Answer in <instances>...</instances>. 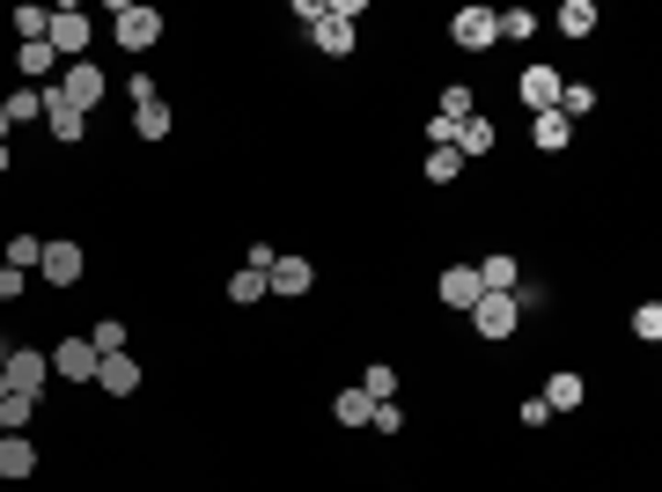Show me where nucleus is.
<instances>
[{"instance_id":"nucleus-32","label":"nucleus","mask_w":662,"mask_h":492,"mask_svg":"<svg viewBox=\"0 0 662 492\" xmlns=\"http://www.w3.org/2000/svg\"><path fill=\"white\" fill-rule=\"evenodd\" d=\"M545 22L530 15V8H500V38H538Z\"/></svg>"},{"instance_id":"nucleus-1","label":"nucleus","mask_w":662,"mask_h":492,"mask_svg":"<svg viewBox=\"0 0 662 492\" xmlns=\"http://www.w3.org/2000/svg\"><path fill=\"white\" fill-rule=\"evenodd\" d=\"M44 88H52V96H60V103H74V111H82V118H89V111H96V103L111 96V74H104V66H96V60H74V66H66V74H60V82H44Z\"/></svg>"},{"instance_id":"nucleus-16","label":"nucleus","mask_w":662,"mask_h":492,"mask_svg":"<svg viewBox=\"0 0 662 492\" xmlns=\"http://www.w3.org/2000/svg\"><path fill=\"white\" fill-rule=\"evenodd\" d=\"M478 287H486V294H516L523 265H516V258H478Z\"/></svg>"},{"instance_id":"nucleus-15","label":"nucleus","mask_w":662,"mask_h":492,"mask_svg":"<svg viewBox=\"0 0 662 492\" xmlns=\"http://www.w3.org/2000/svg\"><path fill=\"white\" fill-rule=\"evenodd\" d=\"M456 155H472V163H478V155H494V118H486V111H472V118L456 125Z\"/></svg>"},{"instance_id":"nucleus-2","label":"nucleus","mask_w":662,"mask_h":492,"mask_svg":"<svg viewBox=\"0 0 662 492\" xmlns=\"http://www.w3.org/2000/svg\"><path fill=\"white\" fill-rule=\"evenodd\" d=\"M111 38H118L125 52H147V44H163V15L141 8V0H118V8H111Z\"/></svg>"},{"instance_id":"nucleus-40","label":"nucleus","mask_w":662,"mask_h":492,"mask_svg":"<svg viewBox=\"0 0 662 492\" xmlns=\"http://www.w3.org/2000/svg\"><path fill=\"white\" fill-rule=\"evenodd\" d=\"M0 397H8V375H0Z\"/></svg>"},{"instance_id":"nucleus-30","label":"nucleus","mask_w":662,"mask_h":492,"mask_svg":"<svg viewBox=\"0 0 662 492\" xmlns=\"http://www.w3.org/2000/svg\"><path fill=\"white\" fill-rule=\"evenodd\" d=\"M30 118H44V88H15L8 96V125H30Z\"/></svg>"},{"instance_id":"nucleus-20","label":"nucleus","mask_w":662,"mask_h":492,"mask_svg":"<svg viewBox=\"0 0 662 492\" xmlns=\"http://www.w3.org/2000/svg\"><path fill=\"white\" fill-rule=\"evenodd\" d=\"M169 125H177L169 103H141V111H133V133H141V140H169Z\"/></svg>"},{"instance_id":"nucleus-11","label":"nucleus","mask_w":662,"mask_h":492,"mask_svg":"<svg viewBox=\"0 0 662 492\" xmlns=\"http://www.w3.org/2000/svg\"><path fill=\"white\" fill-rule=\"evenodd\" d=\"M266 280H272V294L302 302V294L317 287V265H310V258H272V272H266Z\"/></svg>"},{"instance_id":"nucleus-33","label":"nucleus","mask_w":662,"mask_h":492,"mask_svg":"<svg viewBox=\"0 0 662 492\" xmlns=\"http://www.w3.org/2000/svg\"><path fill=\"white\" fill-rule=\"evenodd\" d=\"M633 338H641V346H655V338H662V302H641V308H633Z\"/></svg>"},{"instance_id":"nucleus-17","label":"nucleus","mask_w":662,"mask_h":492,"mask_svg":"<svg viewBox=\"0 0 662 492\" xmlns=\"http://www.w3.org/2000/svg\"><path fill=\"white\" fill-rule=\"evenodd\" d=\"M331 419H339V427H369V419H375V397L361 390V383H353V390L331 397Z\"/></svg>"},{"instance_id":"nucleus-12","label":"nucleus","mask_w":662,"mask_h":492,"mask_svg":"<svg viewBox=\"0 0 662 492\" xmlns=\"http://www.w3.org/2000/svg\"><path fill=\"white\" fill-rule=\"evenodd\" d=\"M44 125H52V140L60 147H74V140H89V118L74 111V103H60L52 88H44Z\"/></svg>"},{"instance_id":"nucleus-26","label":"nucleus","mask_w":662,"mask_h":492,"mask_svg":"<svg viewBox=\"0 0 662 492\" xmlns=\"http://www.w3.org/2000/svg\"><path fill=\"white\" fill-rule=\"evenodd\" d=\"M589 111H597V88H589V82H567V88H559V118H567V125L589 118Z\"/></svg>"},{"instance_id":"nucleus-36","label":"nucleus","mask_w":662,"mask_h":492,"mask_svg":"<svg viewBox=\"0 0 662 492\" xmlns=\"http://www.w3.org/2000/svg\"><path fill=\"white\" fill-rule=\"evenodd\" d=\"M22 280H30V272H15V265H0V302H15V294H22Z\"/></svg>"},{"instance_id":"nucleus-10","label":"nucleus","mask_w":662,"mask_h":492,"mask_svg":"<svg viewBox=\"0 0 662 492\" xmlns=\"http://www.w3.org/2000/svg\"><path fill=\"white\" fill-rule=\"evenodd\" d=\"M52 375H60V383H96V346H89V338H60Z\"/></svg>"},{"instance_id":"nucleus-39","label":"nucleus","mask_w":662,"mask_h":492,"mask_svg":"<svg viewBox=\"0 0 662 492\" xmlns=\"http://www.w3.org/2000/svg\"><path fill=\"white\" fill-rule=\"evenodd\" d=\"M0 368H8V346H0Z\"/></svg>"},{"instance_id":"nucleus-14","label":"nucleus","mask_w":662,"mask_h":492,"mask_svg":"<svg viewBox=\"0 0 662 492\" xmlns=\"http://www.w3.org/2000/svg\"><path fill=\"white\" fill-rule=\"evenodd\" d=\"M0 478H38V441L30 433H0Z\"/></svg>"},{"instance_id":"nucleus-23","label":"nucleus","mask_w":662,"mask_h":492,"mask_svg":"<svg viewBox=\"0 0 662 492\" xmlns=\"http://www.w3.org/2000/svg\"><path fill=\"white\" fill-rule=\"evenodd\" d=\"M552 30H567V38H589V30H597V0H567V8L552 15Z\"/></svg>"},{"instance_id":"nucleus-6","label":"nucleus","mask_w":662,"mask_h":492,"mask_svg":"<svg viewBox=\"0 0 662 492\" xmlns=\"http://www.w3.org/2000/svg\"><path fill=\"white\" fill-rule=\"evenodd\" d=\"M8 390H22V397H44V383H52V353H38V346H8Z\"/></svg>"},{"instance_id":"nucleus-3","label":"nucleus","mask_w":662,"mask_h":492,"mask_svg":"<svg viewBox=\"0 0 662 492\" xmlns=\"http://www.w3.org/2000/svg\"><path fill=\"white\" fill-rule=\"evenodd\" d=\"M89 38H96V22H89V8H52V30H44V44L60 52L66 66L89 60Z\"/></svg>"},{"instance_id":"nucleus-31","label":"nucleus","mask_w":662,"mask_h":492,"mask_svg":"<svg viewBox=\"0 0 662 492\" xmlns=\"http://www.w3.org/2000/svg\"><path fill=\"white\" fill-rule=\"evenodd\" d=\"M435 118L464 125V118H472V88H464V82H449V88H442V111H435Z\"/></svg>"},{"instance_id":"nucleus-34","label":"nucleus","mask_w":662,"mask_h":492,"mask_svg":"<svg viewBox=\"0 0 662 492\" xmlns=\"http://www.w3.org/2000/svg\"><path fill=\"white\" fill-rule=\"evenodd\" d=\"M125 96H133V111H141V103H163V82H155V74H133Z\"/></svg>"},{"instance_id":"nucleus-13","label":"nucleus","mask_w":662,"mask_h":492,"mask_svg":"<svg viewBox=\"0 0 662 492\" xmlns=\"http://www.w3.org/2000/svg\"><path fill=\"white\" fill-rule=\"evenodd\" d=\"M96 390L133 397V390H141V360H133V353H111V360H96Z\"/></svg>"},{"instance_id":"nucleus-8","label":"nucleus","mask_w":662,"mask_h":492,"mask_svg":"<svg viewBox=\"0 0 662 492\" xmlns=\"http://www.w3.org/2000/svg\"><path fill=\"white\" fill-rule=\"evenodd\" d=\"M435 294H442V308H456V316H472V302L486 294V287H478V265H449V272L435 280Z\"/></svg>"},{"instance_id":"nucleus-7","label":"nucleus","mask_w":662,"mask_h":492,"mask_svg":"<svg viewBox=\"0 0 662 492\" xmlns=\"http://www.w3.org/2000/svg\"><path fill=\"white\" fill-rule=\"evenodd\" d=\"M449 38L464 44V52H486V44H500V8H456V22H449Z\"/></svg>"},{"instance_id":"nucleus-19","label":"nucleus","mask_w":662,"mask_h":492,"mask_svg":"<svg viewBox=\"0 0 662 492\" xmlns=\"http://www.w3.org/2000/svg\"><path fill=\"white\" fill-rule=\"evenodd\" d=\"M581 397H589V390H581L575 368H559L552 383H545V405H552V411H581Z\"/></svg>"},{"instance_id":"nucleus-28","label":"nucleus","mask_w":662,"mask_h":492,"mask_svg":"<svg viewBox=\"0 0 662 492\" xmlns=\"http://www.w3.org/2000/svg\"><path fill=\"white\" fill-rule=\"evenodd\" d=\"M456 169H464L456 147H427V185H456Z\"/></svg>"},{"instance_id":"nucleus-24","label":"nucleus","mask_w":662,"mask_h":492,"mask_svg":"<svg viewBox=\"0 0 662 492\" xmlns=\"http://www.w3.org/2000/svg\"><path fill=\"white\" fill-rule=\"evenodd\" d=\"M15 66H22V74H30V82H44V74H60V52H52V44H22V52H15Z\"/></svg>"},{"instance_id":"nucleus-4","label":"nucleus","mask_w":662,"mask_h":492,"mask_svg":"<svg viewBox=\"0 0 662 492\" xmlns=\"http://www.w3.org/2000/svg\"><path fill=\"white\" fill-rule=\"evenodd\" d=\"M516 324H523L516 294H478V302H472V331H478V338H494V346H500V338H516Z\"/></svg>"},{"instance_id":"nucleus-37","label":"nucleus","mask_w":662,"mask_h":492,"mask_svg":"<svg viewBox=\"0 0 662 492\" xmlns=\"http://www.w3.org/2000/svg\"><path fill=\"white\" fill-rule=\"evenodd\" d=\"M8 133H15V125H8V103H0V147H8Z\"/></svg>"},{"instance_id":"nucleus-29","label":"nucleus","mask_w":662,"mask_h":492,"mask_svg":"<svg viewBox=\"0 0 662 492\" xmlns=\"http://www.w3.org/2000/svg\"><path fill=\"white\" fill-rule=\"evenodd\" d=\"M361 390H369L375 405H391V397H397V368H383V360H375V368H361Z\"/></svg>"},{"instance_id":"nucleus-18","label":"nucleus","mask_w":662,"mask_h":492,"mask_svg":"<svg viewBox=\"0 0 662 492\" xmlns=\"http://www.w3.org/2000/svg\"><path fill=\"white\" fill-rule=\"evenodd\" d=\"M266 294H272V280H266V272H258V265H236V272H228V302H236V308L266 302Z\"/></svg>"},{"instance_id":"nucleus-5","label":"nucleus","mask_w":662,"mask_h":492,"mask_svg":"<svg viewBox=\"0 0 662 492\" xmlns=\"http://www.w3.org/2000/svg\"><path fill=\"white\" fill-rule=\"evenodd\" d=\"M559 88H567V74H559V66H523L516 74V96H523V111H530V118H545V111H559Z\"/></svg>"},{"instance_id":"nucleus-38","label":"nucleus","mask_w":662,"mask_h":492,"mask_svg":"<svg viewBox=\"0 0 662 492\" xmlns=\"http://www.w3.org/2000/svg\"><path fill=\"white\" fill-rule=\"evenodd\" d=\"M8 163H15V155H8V147H0V177H8Z\"/></svg>"},{"instance_id":"nucleus-27","label":"nucleus","mask_w":662,"mask_h":492,"mask_svg":"<svg viewBox=\"0 0 662 492\" xmlns=\"http://www.w3.org/2000/svg\"><path fill=\"white\" fill-rule=\"evenodd\" d=\"M538 147H545V155H559V147H575V125L559 118V111H545V118H538Z\"/></svg>"},{"instance_id":"nucleus-35","label":"nucleus","mask_w":662,"mask_h":492,"mask_svg":"<svg viewBox=\"0 0 662 492\" xmlns=\"http://www.w3.org/2000/svg\"><path fill=\"white\" fill-rule=\"evenodd\" d=\"M523 427H552V405L545 397H523Z\"/></svg>"},{"instance_id":"nucleus-21","label":"nucleus","mask_w":662,"mask_h":492,"mask_svg":"<svg viewBox=\"0 0 662 492\" xmlns=\"http://www.w3.org/2000/svg\"><path fill=\"white\" fill-rule=\"evenodd\" d=\"M30 419H38V397H22V390L0 397V433H30Z\"/></svg>"},{"instance_id":"nucleus-22","label":"nucleus","mask_w":662,"mask_h":492,"mask_svg":"<svg viewBox=\"0 0 662 492\" xmlns=\"http://www.w3.org/2000/svg\"><path fill=\"white\" fill-rule=\"evenodd\" d=\"M89 346H96V360L125 353V316H96V324H89Z\"/></svg>"},{"instance_id":"nucleus-9","label":"nucleus","mask_w":662,"mask_h":492,"mask_svg":"<svg viewBox=\"0 0 662 492\" xmlns=\"http://www.w3.org/2000/svg\"><path fill=\"white\" fill-rule=\"evenodd\" d=\"M82 265H89L82 243H66V235H60V243H44V258H38V272L52 280V287H74V280H82Z\"/></svg>"},{"instance_id":"nucleus-25","label":"nucleus","mask_w":662,"mask_h":492,"mask_svg":"<svg viewBox=\"0 0 662 492\" xmlns=\"http://www.w3.org/2000/svg\"><path fill=\"white\" fill-rule=\"evenodd\" d=\"M44 258V235H8V250H0V265H15V272H38Z\"/></svg>"}]
</instances>
